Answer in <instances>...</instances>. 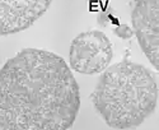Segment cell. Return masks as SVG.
Instances as JSON below:
<instances>
[{"label": "cell", "mask_w": 159, "mask_h": 130, "mask_svg": "<svg viewBox=\"0 0 159 130\" xmlns=\"http://www.w3.org/2000/svg\"><path fill=\"white\" fill-rule=\"evenodd\" d=\"M79 109L78 82L61 56L24 49L0 69V130H69Z\"/></svg>", "instance_id": "obj_1"}, {"label": "cell", "mask_w": 159, "mask_h": 130, "mask_svg": "<svg viewBox=\"0 0 159 130\" xmlns=\"http://www.w3.org/2000/svg\"><path fill=\"white\" fill-rule=\"evenodd\" d=\"M92 102L108 126L136 129L155 111V75L141 64L122 60L103 70L92 93Z\"/></svg>", "instance_id": "obj_2"}, {"label": "cell", "mask_w": 159, "mask_h": 130, "mask_svg": "<svg viewBox=\"0 0 159 130\" xmlns=\"http://www.w3.org/2000/svg\"><path fill=\"white\" fill-rule=\"evenodd\" d=\"M112 58V44L103 32H83L71 41L69 63L71 69L80 74L93 75L102 73L108 68Z\"/></svg>", "instance_id": "obj_3"}, {"label": "cell", "mask_w": 159, "mask_h": 130, "mask_svg": "<svg viewBox=\"0 0 159 130\" xmlns=\"http://www.w3.org/2000/svg\"><path fill=\"white\" fill-rule=\"evenodd\" d=\"M131 23L143 53L154 68L159 59V0H136Z\"/></svg>", "instance_id": "obj_4"}, {"label": "cell", "mask_w": 159, "mask_h": 130, "mask_svg": "<svg viewBox=\"0 0 159 130\" xmlns=\"http://www.w3.org/2000/svg\"><path fill=\"white\" fill-rule=\"evenodd\" d=\"M52 0H0V36L27 30L47 12Z\"/></svg>", "instance_id": "obj_5"}]
</instances>
